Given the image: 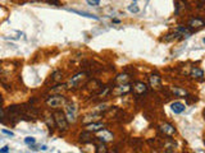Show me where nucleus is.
<instances>
[{
  "label": "nucleus",
  "instance_id": "obj_26",
  "mask_svg": "<svg viewBox=\"0 0 205 153\" xmlns=\"http://www.w3.org/2000/svg\"><path fill=\"white\" fill-rule=\"evenodd\" d=\"M86 1L90 4V5H92V6H98L100 4V0H86Z\"/></svg>",
  "mask_w": 205,
  "mask_h": 153
},
{
  "label": "nucleus",
  "instance_id": "obj_16",
  "mask_svg": "<svg viewBox=\"0 0 205 153\" xmlns=\"http://www.w3.org/2000/svg\"><path fill=\"white\" fill-rule=\"evenodd\" d=\"M130 80H131V78L128 74H119L114 79V83L115 84H127V83H130Z\"/></svg>",
  "mask_w": 205,
  "mask_h": 153
},
{
  "label": "nucleus",
  "instance_id": "obj_25",
  "mask_svg": "<svg viewBox=\"0 0 205 153\" xmlns=\"http://www.w3.org/2000/svg\"><path fill=\"white\" fill-rule=\"evenodd\" d=\"M35 138H32V137H27L26 139H25V143L26 144H28V145H31V144H35Z\"/></svg>",
  "mask_w": 205,
  "mask_h": 153
},
{
  "label": "nucleus",
  "instance_id": "obj_12",
  "mask_svg": "<svg viewBox=\"0 0 205 153\" xmlns=\"http://www.w3.org/2000/svg\"><path fill=\"white\" fill-rule=\"evenodd\" d=\"M190 76L192 79H195V80L203 79L204 78V70L201 68H199V66H194L191 69V71H190Z\"/></svg>",
  "mask_w": 205,
  "mask_h": 153
},
{
  "label": "nucleus",
  "instance_id": "obj_28",
  "mask_svg": "<svg viewBox=\"0 0 205 153\" xmlns=\"http://www.w3.org/2000/svg\"><path fill=\"white\" fill-rule=\"evenodd\" d=\"M8 151H9V147H8V145H5V147H3L1 149H0V152H3V153H5Z\"/></svg>",
  "mask_w": 205,
  "mask_h": 153
},
{
  "label": "nucleus",
  "instance_id": "obj_24",
  "mask_svg": "<svg viewBox=\"0 0 205 153\" xmlns=\"http://www.w3.org/2000/svg\"><path fill=\"white\" fill-rule=\"evenodd\" d=\"M128 10L131 13H138V11H140V9H138V6L136 4H131V5H128Z\"/></svg>",
  "mask_w": 205,
  "mask_h": 153
},
{
  "label": "nucleus",
  "instance_id": "obj_14",
  "mask_svg": "<svg viewBox=\"0 0 205 153\" xmlns=\"http://www.w3.org/2000/svg\"><path fill=\"white\" fill-rule=\"evenodd\" d=\"M104 128H105V125L101 124V122H90V124L86 125V130L92 133H98L99 130H101Z\"/></svg>",
  "mask_w": 205,
  "mask_h": 153
},
{
  "label": "nucleus",
  "instance_id": "obj_27",
  "mask_svg": "<svg viewBox=\"0 0 205 153\" xmlns=\"http://www.w3.org/2000/svg\"><path fill=\"white\" fill-rule=\"evenodd\" d=\"M1 132L4 134H7V135H9V137H14V133H12V132H9V130H7V129H3Z\"/></svg>",
  "mask_w": 205,
  "mask_h": 153
},
{
  "label": "nucleus",
  "instance_id": "obj_30",
  "mask_svg": "<svg viewBox=\"0 0 205 153\" xmlns=\"http://www.w3.org/2000/svg\"><path fill=\"white\" fill-rule=\"evenodd\" d=\"M204 44H205V38H204Z\"/></svg>",
  "mask_w": 205,
  "mask_h": 153
},
{
  "label": "nucleus",
  "instance_id": "obj_23",
  "mask_svg": "<svg viewBox=\"0 0 205 153\" xmlns=\"http://www.w3.org/2000/svg\"><path fill=\"white\" fill-rule=\"evenodd\" d=\"M106 152H108V149H106L105 145H104V143L96 145V153H106Z\"/></svg>",
  "mask_w": 205,
  "mask_h": 153
},
{
  "label": "nucleus",
  "instance_id": "obj_21",
  "mask_svg": "<svg viewBox=\"0 0 205 153\" xmlns=\"http://www.w3.org/2000/svg\"><path fill=\"white\" fill-rule=\"evenodd\" d=\"M110 92H112V91H110V88H109V87H103V89H101V91H100L99 93H98V97H100V98L106 97V96L109 94Z\"/></svg>",
  "mask_w": 205,
  "mask_h": 153
},
{
  "label": "nucleus",
  "instance_id": "obj_19",
  "mask_svg": "<svg viewBox=\"0 0 205 153\" xmlns=\"http://www.w3.org/2000/svg\"><path fill=\"white\" fill-rule=\"evenodd\" d=\"M176 32L181 33V36H185V37L191 36V31H188V28H186V27H178V28H176Z\"/></svg>",
  "mask_w": 205,
  "mask_h": 153
},
{
  "label": "nucleus",
  "instance_id": "obj_4",
  "mask_svg": "<svg viewBox=\"0 0 205 153\" xmlns=\"http://www.w3.org/2000/svg\"><path fill=\"white\" fill-rule=\"evenodd\" d=\"M159 129H160V132L164 134L165 137H175L176 135V133H177V130L175 128V125H172L171 122H163L160 126H159Z\"/></svg>",
  "mask_w": 205,
  "mask_h": 153
},
{
  "label": "nucleus",
  "instance_id": "obj_2",
  "mask_svg": "<svg viewBox=\"0 0 205 153\" xmlns=\"http://www.w3.org/2000/svg\"><path fill=\"white\" fill-rule=\"evenodd\" d=\"M46 105L49 107H51V109H58L60 106L67 105V99L62 94H53L46 98Z\"/></svg>",
  "mask_w": 205,
  "mask_h": 153
},
{
  "label": "nucleus",
  "instance_id": "obj_17",
  "mask_svg": "<svg viewBox=\"0 0 205 153\" xmlns=\"http://www.w3.org/2000/svg\"><path fill=\"white\" fill-rule=\"evenodd\" d=\"M100 119V115H87L82 119V122L83 124H90V122H95Z\"/></svg>",
  "mask_w": 205,
  "mask_h": 153
},
{
  "label": "nucleus",
  "instance_id": "obj_20",
  "mask_svg": "<svg viewBox=\"0 0 205 153\" xmlns=\"http://www.w3.org/2000/svg\"><path fill=\"white\" fill-rule=\"evenodd\" d=\"M53 82H60V80H62V78H63V73H62V71H59V70H57V71H54L53 73Z\"/></svg>",
  "mask_w": 205,
  "mask_h": 153
},
{
  "label": "nucleus",
  "instance_id": "obj_5",
  "mask_svg": "<svg viewBox=\"0 0 205 153\" xmlns=\"http://www.w3.org/2000/svg\"><path fill=\"white\" fill-rule=\"evenodd\" d=\"M65 115L69 122H75L77 119V107L73 103H67L65 105Z\"/></svg>",
  "mask_w": 205,
  "mask_h": 153
},
{
  "label": "nucleus",
  "instance_id": "obj_22",
  "mask_svg": "<svg viewBox=\"0 0 205 153\" xmlns=\"http://www.w3.org/2000/svg\"><path fill=\"white\" fill-rule=\"evenodd\" d=\"M72 11H73V13H76V14L82 15V17H87V18H92V19H98V17H96V15H92V14L85 13V11H78V10H72Z\"/></svg>",
  "mask_w": 205,
  "mask_h": 153
},
{
  "label": "nucleus",
  "instance_id": "obj_15",
  "mask_svg": "<svg viewBox=\"0 0 205 153\" xmlns=\"http://www.w3.org/2000/svg\"><path fill=\"white\" fill-rule=\"evenodd\" d=\"M185 109H186V107H185V105L182 102H173L171 105V110L175 114H182L185 111Z\"/></svg>",
  "mask_w": 205,
  "mask_h": 153
},
{
  "label": "nucleus",
  "instance_id": "obj_7",
  "mask_svg": "<svg viewBox=\"0 0 205 153\" xmlns=\"http://www.w3.org/2000/svg\"><path fill=\"white\" fill-rule=\"evenodd\" d=\"M205 27V19L203 18H200V17H196V18H192L190 22H188V28H191V29H195V31H198V29H201Z\"/></svg>",
  "mask_w": 205,
  "mask_h": 153
},
{
  "label": "nucleus",
  "instance_id": "obj_6",
  "mask_svg": "<svg viewBox=\"0 0 205 153\" xmlns=\"http://www.w3.org/2000/svg\"><path fill=\"white\" fill-rule=\"evenodd\" d=\"M130 92H131V86H130V83H127V84H118V87H115L110 93H112V96L119 97V96L127 94Z\"/></svg>",
  "mask_w": 205,
  "mask_h": 153
},
{
  "label": "nucleus",
  "instance_id": "obj_10",
  "mask_svg": "<svg viewBox=\"0 0 205 153\" xmlns=\"http://www.w3.org/2000/svg\"><path fill=\"white\" fill-rule=\"evenodd\" d=\"M169 91H171V93L175 96V97H183V98L188 97V92L182 87L173 86V87H169Z\"/></svg>",
  "mask_w": 205,
  "mask_h": 153
},
{
  "label": "nucleus",
  "instance_id": "obj_9",
  "mask_svg": "<svg viewBox=\"0 0 205 153\" xmlns=\"http://www.w3.org/2000/svg\"><path fill=\"white\" fill-rule=\"evenodd\" d=\"M149 84L153 89L159 91L162 89V78L158 74H151L149 76Z\"/></svg>",
  "mask_w": 205,
  "mask_h": 153
},
{
  "label": "nucleus",
  "instance_id": "obj_13",
  "mask_svg": "<svg viewBox=\"0 0 205 153\" xmlns=\"http://www.w3.org/2000/svg\"><path fill=\"white\" fill-rule=\"evenodd\" d=\"M94 139H95L94 134H92V132H88V130L81 133V135H80V142H81V143H91Z\"/></svg>",
  "mask_w": 205,
  "mask_h": 153
},
{
  "label": "nucleus",
  "instance_id": "obj_18",
  "mask_svg": "<svg viewBox=\"0 0 205 153\" xmlns=\"http://www.w3.org/2000/svg\"><path fill=\"white\" fill-rule=\"evenodd\" d=\"M87 87L90 91H98V89H101L103 88V86L98 82V80H92V82H90L87 84Z\"/></svg>",
  "mask_w": 205,
  "mask_h": 153
},
{
  "label": "nucleus",
  "instance_id": "obj_31",
  "mask_svg": "<svg viewBox=\"0 0 205 153\" xmlns=\"http://www.w3.org/2000/svg\"><path fill=\"white\" fill-rule=\"evenodd\" d=\"M133 1H137V0H133Z\"/></svg>",
  "mask_w": 205,
  "mask_h": 153
},
{
  "label": "nucleus",
  "instance_id": "obj_8",
  "mask_svg": "<svg viewBox=\"0 0 205 153\" xmlns=\"http://www.w3.org/2000/svg\"><path fill=\"white\" fill-rule=\"evenodd\" d=\"M96 138H98L101 143H106V142L113 140L114 135L110 132H108L106 129H101V130H99V132H98V137H96Z\"/></svg>",
  "mask_w": 205,
  "mask_h": 153
},
{
  "label": "nucleus",
  "instance_id": "obj_3",
  "mask_svg": "<svg viewBox=\"0 0 205 153\" xmlns=\"http://www.w3.org/2000/svg\"><path fill=\"white\" fill-rule=\"evenodd\" d=\"M87 79V74L86 73H78L75 76H72L69 79V82L67 83L68 88H72V89H76V88H80L82 84L85 83V80Z\"/></svg>",
  "mask_w": 205,
  "mask_h": 153
},
{
  "label": "nucleus",
  "instance_id": "obj_11",
  "mask_svg": "<svg viewBox=\"0 0 205 153\" xmlns=\"http://www.w3.org/2000/svg\"><path fill=\"white\" fill-rule=\"evenodd\" d=\"M132 89H133V92H135V94H136V96H141V94H144L145 92L148 91V87H146V84L142 83V82H136L133 84Z\"/></svg>",
  "mask_w": 205,
  "mask_h": 153
},
{
  "label": "nucleus",
  "instance_id": "obj_29",
  "mask_svg": "<svg viewBox=\"0 0 205 153\" xmlns=\"http://www.w3.org/2000/svg\"><path fill=\"white\" fill-rule=\"evenodd\" d=\"M41 149H42V151H46V149H48V147H46V145H41Z\"/></svg>",
  "mask_w": 205,
  "mask_h": 153
},
{
  "label": "nucleus",
  "instance_id": "obj_1",
  "mask_svg": "<svg viewBox=\"0 0 205 153\" xmlns=\"http://www.w3.org/2000/svg\"><path fill=\"white\" fill-rule=\"evenodd\" d=\"M53 117L55 120V124H57V128L59 130H67L68 129V125H69V121L67 119V115H64L62 111H55L53 114Z\"/></svg>",
  "mask_w": 205,
  "mask_h": 153
}]
</instances>
